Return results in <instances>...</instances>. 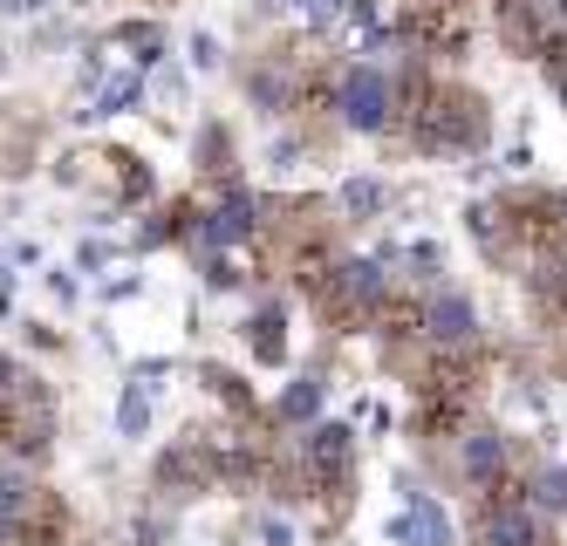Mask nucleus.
<instances>
[{
  "label": "nucleus",
  "mask_w": 567,
  "mask_h": 546,
  "mask_svg": "<svg viewBox=\"0 0 567 546\" xmlns=\"http://www.w3.org/2000/svg\"><path fill=\"white\" fill-rule=\"evenodd\" d=\"M411 144L417 151H472V144H485V103L472 90H417Z\"/></svg>",
  "instance_id": "obj_1"
},
{
  "label": "nucleus",
  "mask_w": 567,
  "mask_h": 546,
  "mask_svg": "<svg viewBox=\"0 0 567 546\" xmlns=\"http://www.w3.org/2000/svg\"><path fill=\"white\" fill-rule=\"evenodd\" d=\"M336 110L349 131H390L396 123V82L383 69H349L342 90H336Z\"/></svg>",
  "instance_id": "obj_2"
},
{
  "label": "nucleus",
  "mask_w": 567,
  "mask_h": 546,
  "mask_svg": "<svg viewBox=\"0 0 567 546\" xmlns=\"http://www.w3.org/2000/svg\"><path fill=\"white\" fill-rule=\"evenodd\" d=\"M321 308H329L336 321H362L383 308V267L377 260H342L321 274Z\"/></svg>",
  "instance_id": "obj_3"
},
{
  "label": "nucleus",
  "mask_w": 567,
  "mask_h": 546,
  "mask_svg": "<svg viewBox=\"0 0 567 546\" xmlns=\"http://www.w3.org/2000/svg\"><path fill=\"white\" fill-rule=\"evenodd\" d=\"M417 328H424V342H431V349H444V356H458V349H472V342H478V315H472L465 293H431L424 315H417Z\"/></svg>",
  "instance_id": "obj_4"
},
{
  "label": "nucleus",
  "mask_w": 567,
  "mask_h": 546,
  "mask_svg": "<svg viewBox=\"0 0 567 546\" xmlns=\"http://www.w3.org/2000/svg\"><path fill=\"white\" fill-rule=\"evenodd\" d=\"M478 546H540L534 498H493V506L478 513Z\"/></svg>",
  "instance_id": "obj_5"
},
{
  "label": "nucleus",
  "mask_w": 567,
  "mask_h": 546,
  "mask_svg": "<svg viewBox=\"0 0 567 546\" xmlns=\"http://www.w3.org/2000/svg\"><path fill=\"white\" fill-rule=\"evenodd\" d=\"M506 437L499 431H465V444H458V472H465V485L472 492H493L499 478H506Z\"/></svg>",
  "instance_id": "obj_6"
},
{
  "label": "nucleus",
  "mask_w": 567,
  "mask_h": 546,
  "mask_svg": "<svg viewBox=\"0 0 567 546\" xmlns=\"http://www.w3.org/2000/svg\"><path fill=\"white\" fill-rule=\"evenodd\" d=\"M144 96V75L137 69H116V75H96L90 69V96H83V110L75 116H116V110H131Z\"/></svg>",
  "instance_id": "obj_7"
},
{
  "label": "nucleus",
  "mask_w": 567,
  "mask_h": 546,
  "mask_svg": "<svg viewBox=\"0 0 567 546\" xmlns=\"http://www.w3.org/2000/svg\"><path fill=\"white\" fill-rule=\"evenodd\" d=\"M260 226V205L247 198V192H233L226 205H213V213H206V226H198V239H206V246H233V239H247Z\"/></svg>",
  "instance_id": "obj_8"
},
{
  "label": "nucleus",
  "mask_w": 567,
  "mask_h": 546,
  "mask_svg": "<svg viewBox=\"0 0 567 546\" xmlns=\"http://www.w3.org/2000/svg\"><path fill=\"white\" fill-rule=\"evenodd\" d=\"M308 478L315 485H342L349 478V431L342 424H321L308 437Z\"/></svg>",
  "instance_id": "obj_9"
},
{
  "label": "nucleus",
  "mask_w": 567,
  "mask_h": 546,
  "mask_svg": "<svg viewBox=\"0 0 567 546\" xmlns=\"http://www.w3.org/2000/svg\"><path fill=\"white\" fill-rule=\"evenodd\" d=\"M103 55H116V62H124V69H151L157 55H165V28H151V21H131V28H116L110 41H103Z\"/></svg>",
  "instance_id": "obj_10"
},
{
  "label": "nucleus",
  "mask_w": 567,
  "mask_h": 546,
  "mask_svg": "<svg viewBox=\"0 0 567 546\" xmlns=\"http://www.w3.org/2000/svg\"><path fill=\"white\" fill-rule=\"evenodd\" d=\"M34 506H42V492H34L28 478H14V472H0V546H21Z\"/></svg>",
  "instance_id": "obj_11"
},
{
  "label": "nucleus",
  "mask_w": 567,
  "mask_h": 546,
  "mask_svg": "<svg viewBox=\"0 0 567 546\" xmlns=\"http://www.w3.org/2000/svg\"><path fill=\"white\" fill-rule=\"evenodd\" d=\"M144 424H151V390H144V375L124 390V410H116V431L124 437H144Z\"/></svg>",
  "instance_id": "obj_12"
},
{
  "label": "nucleus",
  "mask_w": 567,
  "mask_h": 546,
  "mask_svg": "<svg viewBox=\"0 0 567 546\" xmlns=\"http://www.w3.org/2000/svg\"><path fill=\"white\" fill-rule=\"evenodd\" d=\"M247 342H254L260 362H280V315H274V308H267L260 321H247Z\"/></svg>",
  "instance_id": "obj_13"
},
{
  "label": "nucleus",
  "mask_w": 567,
  "mask_h": 546,
  "mask_svg": "<svg viewBox=\"0 0 567 546\" xmlns=\"http://www.w3.org/2000/svg\"><path fill=\"white\" fill-rule=\"evenodd\" d=\"M342 205H349V213H377V205H383V185H370V178H355V185L342 192Z\"/></svg>",
  "instance_id": "obj_14"
},
{
  "label": "nucleus",
  "mask_w": 567,
  "mask_h": 546,
  "mask_svg": "<svg viewBox=\"0 0 567 546\" xmlns=\"http://www.w3.org/2000/svg\"><path fill=\"white\" fill-rule=\"evenodd\" d=\"M315 403H321V383L308 375V383H295V390H288V403H280V416H308Z\"/></svg>",
  "instance_id": "obj_15"
},
{
  "label": "nucleus",
  "mask_w": 567,
  "mask_h": 546,
  "mask_svg": "<svg viewBox=\"0 0 567 546\" xmlns=\"http://www.w3.org/2000/svg\"><path fill=\"white\" fill-rule=\"evenodd\" d=\"M14 375H21V362H14V356H0V390H8Z\"/></svg>",
  "instance_id": "obj_16"
}]
</instances>
